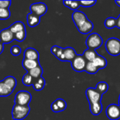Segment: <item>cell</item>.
<instances>
[{"label":"cell","instance_id":"cell-1","mask_svg":"<svg viewBox=\"0 0 120 120\" xmlns=\"http://www.w3.org/2000/svg\"><path fill=\"white\" fill-rule=\"evenodd\" d=\"M86 96L90 105V111L93 115H98L103 110L101 99L103 95L96 89L90 87L86 90Z\"/></svg>","mask_w":120,"mask_h":120},{"label":"cell","instance_id":"cell-2","mask_svg":"<svg viewBox=\"0 0 120 120\" xmlns=\"http://www.w3.org/2000/svg\"><path fill=\"white\" fill-rule=\"evenodd\" d=\"M72 18L79 32L83 34L90 33L94 29L93 22L87 18L86 14L82 11H74L72 15Z\"/></svg>","mask_w":120,"mask_h":120},{"label":"cell","instance_id":"cell-3","mask_svg":"<svg viewBox=\"0 0 120 120\" xmlns=\"http://www.w3.org/2000/svg\"><path fill=\"white\" fill-rule=\"evenodd\" d=\"M29 105H20L15 104L12 110V117L15 120H24L30 113Z\"/></svg>","mask_w":120,"mask_h":120},{"label":"cell","instance_id":"cell-4","mask_svg":"<svg viewBox=\"0 0 120 120\" xmlns=\"http://www.w3.org/2000/svg\"><path fill=\"white\" fill-rule=\"evenodd\" d=\"M105 49L108 53L112 56H117L120 55V40L115 37L108 39L105 42Z\"/></svg>","mask_w":120,"mask_h":120},{"label":"cell","instance_id":"cell-5","mask_svg":"<svg viewBox=\"0 0 120 120\" xmlns=\"http://www.w3.org/2000/svg\"><path fill=\"white\" fill-rule=\"evenodd\" d=\"M103 39L98 33H92L87 37L86 40V45L89 49L96 50L100 48L103 44Z\"/></svg>","mask_w":120,"mask_h":120},{"label":"cell","instance_id":"cell-6","mask_svg":"<svg viewBox=\"0 0 120 120\" xmlns=\"http://www.w3.org/2000/svg\"><path fill=\"white\" fill-rule=\"evenodd\" d=\"M32 99L31 94L26 91L18 92L15 96V104L20 105H29Z\"/></svg>","mask_w":120,"mask_h":120},{"label":"cell","instance_id":"cell-7","mask_svg":"<svg viewBox=\"0 0 120 120\" xmlns=\"http://www.w3.org/2000/svg\"><path fill=\"white\" fill-rule=\"evenodd\" d=\"M86 60L82 55H77V56L71 61V65L72 69L78 72L85 70Z\"/></svg>","mask_w":120,"mask_h":120},{"label":"cell","instance_id":"cell-8","mask_svg":"<svg viewBox=\"0 0 120 120\" xmlns=\"http://www.w3.org/2000/svg\"><path fill=\"white\" fill-rule=\"evenodd\" d=\"M106 115L110 120H117L120 118V107L117 104H110L106 109Z\"/></svg>","mask_w":120,"mask_h":120},{"label":"cell","instance_id":"cell-9","mask_svg":"<svg viewBox=\"0 0 120 120\" xmlns=\"http://www.w3.org/2000/svg\"><path fill=\"white\" fill-rule=\"evenodd\" d=\"M30 11L32 13L41 17L47 12V6L42 2L34 3L30 6Z\"/></svg>","mask_w":120,"mask_h":120},{"label":"cell","instance_id":"cell-10","mask_svg":"<svg viewBox=\"0 0 120 120\" xmlns=\"http://www.w3.org/2000/svg\"><path fill=\"white\" fill-rule=\"evenodd\" d=\"M14 40V35L11 31L7 28L0 32V42L2 44H9Z\"/></svg>","mask_w":120,"mask_h":120},{"label":"cell","instance_id":"cell-11","mask_svg":"<svg viewBox=\"0 0 120 120\" xmlns=\"http://www.w3.org/2000/svg\"><path fill=\"white\" fill-rule=\"evenodd\" d=\"M66 108H67V103L62 98L56 99L51 104V106L52 111L54 112H59L63 111L66 109Z\"/></svg>","mask_w":120,"mask_h":120},{"label":"cell","instance_id":"cell-12","mask_svg":"<svg viewBox=\"0 0 120 120\" xmlns=\"http://www.w3.org/2000/svg\"><path fill=\"white\" fill-rule=\"evenodd\" d=\"M39 53L38 51L34 48H27L25 49L24 53V58L28 60H39Z\"/></svg>","mask_w":120,"mask_h":120},{"label":"cell","instance_id":"cell-13","mask_svg":"<svg viewBox=\"0 0 120 120\" xmlns=\"http://www.w3.org/2000/svg\"><path fill=\"white\" fill-rule=\"evenodd\" d=\"M77 53L75 50L72 47H66L63 49V56H64V61L71 62L76 56Z\"/></svg>","mask_w":120,"mask_h":120},{"label":"cell","instance_id":"cell-14","mask_svg":"<svg viewBox=\"0 0 120 120\" xmlns=\"http://www.w3.org/2000/svg\"><path fill=\"white\" fill-rule=\"evenodd\" d=\"M27 22L30 27H36L40 22V17L30 13L27 15Z\"/></svg>","mask_w":120,"mask_h":120},{"label":"cell","instance_id":"cell-15","mask_svg":"<svg viewBox=\"0 0 120 120\" xmlns=\"http://www.w3.org/2000/svg\"><path fill=\"white\" fill-rule=\"evenodd\" d=\"M22 67L28 72L32 69H33V68L37 67L38 65H39V60H28V59L24 58L23 60H22Z\"/></svg>","mask_w":120,"mask_h":120},{"label":"cell","instance_id":"cell-16","mask_svg":"<svg viewBox=\"0 0 120 120\" xmlns=\"http://www.w3.org/2000/svg\"><path fill=\"white\" fill-rule=\"evenodd\" d=\"M92 63H94L99 70L105 68L106 66H107V64H108L107 60H106L104 57L101 56L99 55V54H98V55L96 56V58H94V60L92 61Z\"/></svg>","mask_w":120,"mask_h":120},{"label":"cell","instance_id":"cell-17","mask_svg":"<svg viewBox=\"0 0 120 120\" xmlns=\"http://www.w3.org/2000/svg\"><path fill=\"white\" fill-rule=\"evenodd\" d=\"M45 84H46L45 79L42 77H40L39 78L34 79L32 86H33V88L35 91H40L44 89Z\"/></svg>","mask_w":120,"mask_h":120},{"label":"cell","instance_id":"cell-18","mask_svg":"<svg viewBox=\"0 0 120 120\" xmlns=\"http://www.w3.org/2000/svg\"><path fill=\"white\" fill-rule=\"evenodd\" d=\"M8 29L11 31V32L15 34L18 32L25 30V25L23 24V22H22L20 21H16L13 24H12L8 27Z\"/></svg>","mask_w":120,"mask_h":120},{"label":"cell","instance_id":"cell-19","mask_svg":"<svg viewBox=\"0 0 120 120\" xmlns=\"http://www.w3.org/2000/svg\"><path fill=\"white\" fill-rule=\"evenodd\" d=\"M63 49L61 47H59L58 46H52L51 51V53L60 60L64 61V56H63Z\"/></svg>","mask_w":120,"mask_h":120},{"label":"cell","instance_id":"cell-20","mask_svg":"<svg viewBox=\"0 0 120 120\" xmlns=\"http://www.w3.org/2000/svg\"><path fill=\"white\" fill-rule=\"evenodd\" d=\"M97 55H98V53H96V51L87 49L86 50L84 51L82 56L84 57V58L86 60L87 62H92L94 60V58L96 57Z\"/></svg>","mask_w":120,"mask_h":120},{"label":"cell","instance_id":"cell-21","mask_svg":"<svg viewBox=\"0 0 120 120\" xmlns=\"http://www.w3.org/2000/svg\"><path fill=\"white\" fill-rule=\"evenodd\" d=\"M3 82L11 90L13 91L15 86H16V79L15 77H12V76H8V77H6L4 80H3Z\"/></svg>","mask_w":120,"mask_h":120},{"label":"cell","instance_id":"cell-22","mask_svg":"<svg viewBox=\"0 0 120 120\" xmlns=\"http://www.w3.org/2000/svg\"><path fill=\"white\" fill-rule=\"evenodd\" d=\"M13 93L11 91L4 82L3 81L0 82V97H6Z\"/></svg>","mask_w":120,"mask_h":120},{"label":"cell","instance_id":"cell-23","mask_svg":"<svg viewBox=\"0 0 120 120\" xmlns=\"http://www.w3.org/2000/svg\"><path fill=\"white\" fill-rule=\"evenodd\" d=\"M63 4L73 11H77V9L81 6L80 1H63Z\"/></svg>","mask_w":120,"mask_h":120},{"label":"cell","instance_id":"cell-24","mask_svg":"<svg viewBox=\"0 0 120 120\" xmlns=\"http://www.w3.org/2000/svg\"><path fill=\"white\" fill-rule=\"evenodd\" d=\"M27 73H29L34 79H37V78L41 77V75L43 74V69L41 67V65H39L37 67L30 70Z\"/></svg>","mask_w":120,"mask_h":120},{"label":"cell","instance_id":"cell-25","mask_svg":"<svg viewBox=\"0 0 120 120\" xmlns=\"http://www.w3.org/2000/svg\"><path fill=\"white\" fill-rule=\"evenodd\" d=\"M95 89H96L97 91H98L102 95H103L104 94H105L108 91V90L109 89V86L105 82H100L97 84L96 87Z\"/></svg>","mask_w":120,"mask_h":120},{"label":"cell","instance_id":"cell-26","mask_svg":"<svg viewBox=\"0 0 120 120\" xmlns=\"http://www.w3.org/2000/svg\"><path fill=\"white\" fill-rule=\"evenodd\" d=\"M98 70H99V69L92 62H87L86 63V68H85V70L84 71L87 72L89 74L94 75Z\"/></svg>","mask_w":120,"mask_h":120},{"label":"cell","instance_id":"cell-27","mask_svg":"<svg viewBox=\"0 0 120 120\" xmlns=\"http://www.w3.org/2000/svg\"><path fill=\"white\" fill-rule=\"evenodd\" d=\"M105 26L108 29H113L117 27V18L113 17L108 18L105 21Z\"/></svg>","mask_w":120,"mask_h":120},{"label":"cell","instance_id":"cell-28","mask_svg":"<svg viewBox=\"0 0 120 120\" xmlns=\"http://www.w3.org/2000/svg\"><path fill=\"white\" fill-rule=\"evenodd\" d=\"M34 80V79L29 73H26V74L23 76V77H22V84H23L25 86H32V85H33Z\"/></svg>","mask_w":120,"mask_h":120},{"label":"cell","instance_id":"cell-29","mask_svg":"<svg viewBox=\"0 0 120 120\" xmlns=\"http://www.w3.org/2000/svg\"><path fill=\"white\" fill-rule=\"evenodd\" d=\"M13 35H14L15 40L21 42V41H24L26 37V30H22L17 33H15V34H13Z\"/></svg>","mask_w":120,"mask_h":120},{"label":"cell","instance_id":"cell-30","mask_svg":"<svg viewBox=\"0 0 120 120\" xmlns=\"http://www.w3.org/2000/svg\"><path fill=\"white\" fill-rule=\"evenodd\" d=\"M11 13L8 8H0V20H7L10 18Z\"/></svg>","mask_w":120,"mask_h":120},{"label":"cell","instance_id":"cell-31","mask_svg":"<svg viewBox=\"0 0 120 120\" xmlns=\"http://www.w3.org/2000/svg\"><path fill=\"white\" fill-rule=\"evenodd\" d=\"M11 53L13 56H19L21 53V48L19 46H13L11 49Z\"/></svg>","mask_w":120,"mask_h":120},{"label":"cell","instance_id":"cell-32","mask_svg":"<svg viewBox=\"0 0 120 120\" xmlns=\"http://www.w3.org/2000/svg\"><path fill=\"white\" fill-rule=\"evenodd\" d=\"M96 4V0H92V1H80V4L81 6L83 7H91L93 6Z\"/></svg>","mask_w":120,"mask_h":120},{"label":"cell","instance_id":"cell-33","mask_svg":"<svg viewBox=\"0 0 120 120\" xmlns=\"http://www.w3.org/2000/svg\"><path fill=\"white\" fill-rule=\"evenodd\" d=\"M11 1L9 0H6V1L0 0V8H8L9 6H11Z\"/></svg>","mask_w":120,"mask_h":120},{"label":"cell","instance_id":"cell-34","mask_svg":"<svg viewBox=\"0 0 120 120\" xmlns=\"http://www.w3.org/2000/svg\"><path fill=\"white\" fill-rule=\"evenodd\" d=\"M117 27L120 29V14L117 18Z\"/></svg>","mask_w":120,"mask_h":120},{"label":"cell","instance_id":"cell-35","mask_svg":"<svg viewBox=\"0 0 120 120\" xmlns=\"http://www.w3.org/2000/svg\"><path fill=\"white\" fill-rule=\"evenodd\" d=\"M3 51H4V44L1 42H0V54L3 52Z\"/></svg>","mask_w":120,"mask_h":120},{"label":"cell","instance_id":"cell-36","mask_svg":"<svg viewBox=\"0 0 120 120\" xmlns=\"http://www.w3.org/2000/svg\"><path fill=\"white\" fill-rule=\"evenodd\" d=\"M115 4H117V5L118 6H120V1H115Z\"/></svg>","mask_w":120,"mask_h":120},{"label":"cell","instance_id":"cell-37","mask_svg":"<svg viewBox=\"0 0 120 120\" xmlns=\"http://www.w3.org/2000/svg\"><path fill=\"white\" fill-rule=\"evenodd\" d=\"M118 105L120 107V97H119V105Z\"/></svg>","mask_w":120,"mask_h":120}]
</instances>
